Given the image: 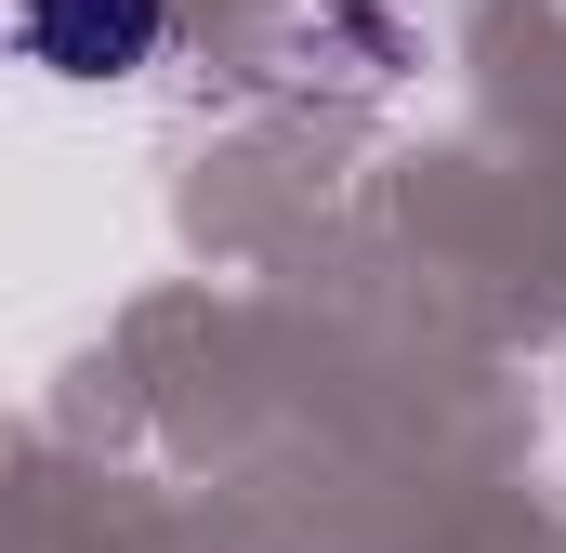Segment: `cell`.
Segmentation results:
<instances>
[{
  "label": "cell",
  "instance_id": "cell-1",
  "mask_svg": "<svg viewBox=\"0 0 566 553\" xmlns=\"http://www.w3.org/2000/svg\"><path fill=\"white\" fill-rule=\"evenodd\" d=\"M13 53L66 93H119L171 53V0H13Z\"/></svg>",
  "mask_w": 566,
  "mask_h": 553
}]
</instances>
